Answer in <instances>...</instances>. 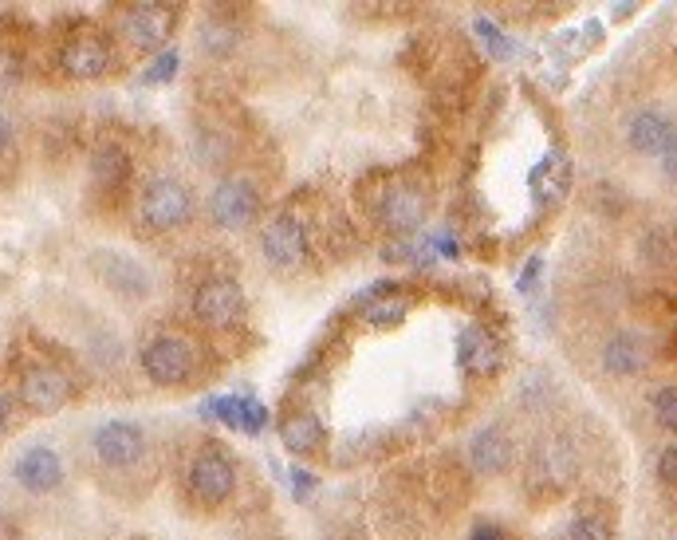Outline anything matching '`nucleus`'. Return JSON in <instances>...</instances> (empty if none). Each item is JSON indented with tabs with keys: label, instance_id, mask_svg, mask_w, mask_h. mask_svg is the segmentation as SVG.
Returning <instances> with one entry per match:
<instances>
[{
	"label": "nucleus",
	"instance_id": "nucleus-5",
	"mask_svg": "<svg viewBox=\"0 0 677 540\" xmlns=\"http://www.w3.org/2000/svg\"><path fill=\"white\" fill-rule=\"evenodd\" d=\"M260 245H264V257H268L272 265H280V269L304 265L311 253L308 229H304V221H296L292 213L272 217V221L264 225V233H260Z\"/></svg>",
	"mask_w": 677,
	"mask_h": 540
},
{
	"label": "nucleus",
	"instance_id": "nucleus-6",
	"mask_svg": "<svg viewBox=\"0 0 677 540\" xmlns=\"http://www.w3.org/2000/svg\"><path fill=\"white\" fill-rule=\"evenodd\" d=\"M91 446H95V458H99L103 466L126 470V466H134V462L142 458L146 434H142V426H134V422H126V418H111V422H103V426L95 430Z\"/></svg>",
	"mask_w": 677,
	"mask_h": 540
},
{
	"label": "nucleus",
	"instance_id": "nucleus-12",
	"mask_svg": "<svg viewBox=\"0 0 677 540\" xmlns=\"http://www.w3.org/2000/svg\"><path fill=\"white\" fill-rule=\"evenodd\" d=\"M60 68L71 79H99L111 68V48L99 36H71L60 48Z\"/></svg>",
	"mask_w": 677,
	"mask_h": 540
},
{
	"label": "nucleus",
	"instance_id": "nucleus-7",
	"mask_svg": "<svg viewBox=\"0 0 677 540\" xmlns=\"http://www.w3.org/2000/svg\"><path fill=\"white\" fill-rule=\"evenodd\" d=\"M256 186L245 182V178H225L217 190H213V198H209V217H213V225L217 229H245L248 221L256 217Z\"/></svg>",
	"mask_w": 677,
	"mask_h": 540
},
{
	"label": "nucleus",
	"instance_id": "nucleus-19",
	"mask_svg": "<svg viewBox=\"0 0 677 540\" xmlns=\"http://www.w3.org/2000/svg\"><path fill=\"white\" fill-rule=\"evenodd\" d=\"M280 438L292 454H315L323 446V426H319L315 414H292V418H284Z\"/></svg>",
	"mask_w": 677,
	"mask_h": 540
},
{
	"label": "nucleus",
	"instance_id": "nucleus-11",
	"mask_svg": "<svg viewBox=\"0 0 677 540\" xmlns=\"http://www.w3.org/2000/svg\"><path fill=\"white\" fill-rule=\"evenodd\" d=\"M91 265L99 272V280H103L111 292H119V296L138 300V296L150 292V272L142 269L134 257H126V253H111V249H107V253H95Z\"/></svg>",
	"mask_w": 677,
	"mask_h": 540
},
{
	"label": "nucleus",
	"instance_id": "nucleus-32",
	"mask_svg": "<svg viewBox=\"0 0 677 540\" xmlns=\"http://www.w3.org/2000/svg\"><path fill=\"white\" fill-rule=\"evenodd\" d=\"M662 170H666V178H674L677 182V131H674V138H670V146L662 150Z\"/></svg>",
	"mask_w": 677,
	"mask_h": 540
},
{
	"label": "nucleus",
	"instance_id": "nucleus-1",
	"mask_svg": "<svg viewBox=\"0 0 677 540\" xmlns=\"http://www.w3.org/2000/svg\"><path fill=\"white\" fill-rule=\"evenodd\" d=\"M138 363H142L150 383H158V387H182V383L193 379L197 351L182 336H154L142 347Z\"/></svg>",
	"mask_w": 677,
	"mask_h": 540
},
{
	"label": "nucleus",
	"instance_id": "nucleus-15",
	"mask_svg": "<svg viewBox=\"0 0 677 540\" xmlns=\"http://www.w3.org/2000/svg\"><path fill=\"white\" fill-rule=\"evenodd\" d=\"M469 458L481 473H504L508 462H512V442H508V434L500 426H485V430L473 434Z\"/></svg>",
	"mask_w": 677,
	"mask_h": 540
},
{
	"label": "nucleus",
	"instance_id": "nucleus-9",
	"mask_svg": "<svg viewBox=\"0 0 677 540\" xmlns=\"http://www.w3.org/2000/svg\"><path fill=\"white\" fill-rule=\"evenodd\" d=\"M170 28H174V8L166 4H138L123 16V36L142 52L162 48L170 40Z\"/></svg>",
	"mask_w": 677,
	"mask_h": 540
},
{
	"label": "nucleus",
	"instance_id": "nucleus-21",
	"mask_svg": "<svg viewBox=\"0 0 677 540\" xmlns=\"http://www.w3.org/2000/svg\"><path fill=\"white\" fill-rule=\"evenodd\" d=\"M563 540H611V529L599 517H575L563 529Z\"/></svg>",
	"mask_w": 677,
	"mask_h": 540
},
{
	"label": "nucleus",
	"instance_id": "nucleus-4",
	"mask_svg": "<svg viewBox=\"0 0 677 540\" xmlns=\"http://www.w3.org/2000/svg\"><path fill=\"white\" fill-rule=\"evenodd\" d=\"M16 395L36 414H56L71 399V379L52 363H32V367H24V375L16 383Z\"/></svg>",
	"mask_w": 677,
	"mask_h": 540
},
{
	"label": "nucleus",
	"instance_id": "nucleus-23",
	"mask_svg": "<svg viewBox=\"0 0 677 540\" xmlns=\"http://www.w3.org/2000/svg\"><path fill=\"white\" fill-rule=\"evenodd\" d=\"M650 406H654V418H658L666 430H677V387H662Z\"/></svg>",
	"mask_w": 677,
	"mask_h": 540
},
{
	"label": "nucleus",
	"instance_id": "nucleus-34",
	"mask_svg": "<svg viewBox=\"0 0 677 540\" xmlns=\"http://www.w3.org/2000/svg\"><path fill=\"white\" fill-rule=\"evenodd\" d=\"M8 426H12V403H8V395L0 391V438L8 434Z\"/></svg>",
	"mask_w": 677,
	"mask_h": 540
},
{
	"label": "nucleus",
	"instance_id": "nucleus-31",
	"mask_svg": "<svg viewBox=\"0 0 677 540\" xmlns=\"http://www.w3.org/2000/svg\"><path fill=\"white\" fill-rule=\"evenodd\" d=\"M469 540H512V537H508L500 525H493V521H481V525L473 529V537Z\"/></svg>",
	"mask_w": 677,
	"mask_h": 540
},
{
	"label": "nucleus",
	"instance_id": "nucleus-13",
	"mask_svg": "<svg viewBox=\"0 0 677 540\" xmlns=\"http://www.w3.org/2000/svg\"><path fill=\"white\" fill-rule=\"evenodd\" d=\"M378 221H382L386 229H398V233L422 225V221H426V194L414 190V186H394V190H386V194L378 198Z\"/></svg>",
	"mask_w": 677,
	"mask_h": 540
},
{
	"label": "nucleus",
	"instance_id": "nucleus-29",
	"mask_svg": "<svg viewBox=\"0 0 677 540\" xmlns=\"http://www.w3.org/2000/svg\"><path fill=\"white\" fill-rule=\"evenodd\" d=\"M540 272H544V261H540V257H532V261L524 265V272L516 276V288H520V292H532V288H536V280H540Z\"/></svg>",
	"mask_w": 677,
	"mask_h": 540
},
{
	"label": "nucleus",
	"instance_id": "nucleus-24",
	"mask_svg": "<svg viewBox=\"0 0 677 540\" xmlns=\"http://www.w3.org/2000/svg\"><path fill=\"white\" fill-rule=\"evenodd\" d=\"M473 28H477V36H481V40H485V48H489V52H493V56H500V60H504V56H512V44H508V40H504V32H500V28H496L493 20H485V16H481V20H477V24H473Z\"/></svg>",
	"mask_w": 677,
	"mask_h": 540
},
{
	"label": "nucleus",
	"instance_id": "nucleus-26",
	"mask_svg": "<svg viewBox=\"0 0 677 540\" xmlns=\"http://www.w3.org/2000/svg\"><path fill=\"white\" fill-rule=\"evenodd\" d=\"M268 426V406L264 403H256L252 395H248V410H245V430L248 434H260Z\"/></svg>",
	"mask_w": 677,
	"mask_h": 540
},
{
	"label": "nucleus",
	"instance_id": "nucleus-14",
	"mask_svg": "<svg viewBox=\"0 0 677 540\" xmlns=\"http://www.w3.org/2000/svg\"><path fill=\"white\" fill-rule=\"evenodd\" d=\"M670 138H674V123H670L666 115H658V111H638V115L630 119V127H626V142H630L638 154H658V158H662V150L670 146Z\"/></svg>",
	"mask_w": 677,
	"mask_h": 540
},
{
	"label": "nucleus",
	"instance_id": "nucleus-2",
	"mask_svg": "<svg viewBox=\"0 0 677 540\" xmlns=\"http://www.w3.org/2000/svg\"><path fill=\"white\" fill-rule=\"evenodd\" d=\"M193 213V198L178 178H154L146 190H142V202H138V217L146 229L154 233H170L189 221Z\"/></svg>",
	"mask_w": 677,
	"mask_h": 540
},
{
	"label": "nucleus",
	"instance_id": "nucleus-28",
	"mask_svg": "<svg viewBox=\"0 0 677 540\" xmlns=\"http://www.w3.org/2000/svg\"><path fill=\"white\" fill-rule=\"evenodd\" d=\"M20 71H24L20 56H12V52H0V87L16 83V79H20Z\"/></svg>",
	"mask_w": 677,
	"mask_h": 540
},
{
	"label": "nucleus",
	"instance_id": "nucleus-35",
	"mask_svg": "<svg viewBox=\"0 0 677 540\" xmlns=\"http://www.w3.org/2000/svg\"><path fill=\"white\" fill-rule=\"evenodd\" d=\"M8 138H12V123H8V115L0 111V150L8 146Z\"/></svg>",
	"mask_w": 677,
	"mask_h": 540
},
{
	"label": "nucleus",
	"instance_id": "nucleus-30",
	"mask_svg": "<svg viewBox=\"0 0 677 540\" xmlns=\"http://www.w3.org/2000/svg\"><path fill=\"white\" fill-rule=\"evenodd\" d=\"M658 477L670 481V485H677V446L662 450V458H658Z\"/></svg>",
	"mask_w": 677,
	"mask_h": 540
},
{
	"label": "nucleus",
	"instance_id": "nucleus-17",
	"mask_svg": "<svg viewBox=\"0 0 677 540\" xmlns=\"http://www.w3.org/2000/svg\"><path fill=\"white\" fill-rule=\"evenodd\" d=\"M603 367H607L611 375H638V371L646 367V347H642V339L630 336V332L611 336L607 347H603Z\"/></svg>",
	"mask_w": 677,
	"mask_h": 540
},
{
	"label": "nucleus",
	"instance_id": "nucleus-27",
	"mask_svg": "<svg viewBox=\"0 0 677 540\" xmlns=\"http://www.w3.org/2000/svg\"><path fill=\"white\" fill-rule=\"evenodd\" d=\"M315 473H308V470H292V497L296 501H308L311 493H315Z\"/></svg>",
	"mask_w": 677,
	"mask_h": 540
},
{
	"label": "nucleus",
	"instance_id": "nucleus-16",
	"mask_svg": "<svg viewBox=\"0 0 677 540\" xmlns=\"http://www.w3.org/2000/svg\"><path fill=\"white\" fill-rule=\"evenodd\" d=\"M91 178L99 190H119L126 178H130V158L119 142H103L95 154H91Z\"/></svg>",
	"mask_w": 677,
	"mask_h": 540
},
{
	"label": "nucleus",
	"instance_id": "nucleus-22",
	"mask_svg": "<svg viewBox=\"0 0 677 540\" xmlns=\"http://www.w3.org/2000/svg\"><path fill=\"white\" fill-rule=\"evenodd\" d=\"M178 64H182V56L170 48V52H162L150 68H146V75H142V83H170L174 75H178Z\"/></svg>",
	"mask_w": 677,
	"mask_h": 540
},
{
	"label": "nucleus",
	"instance_id": "nucleus-10",
	"mask_svg": "<svg viewBox=\"0 0 677 540\" xmlns=\"http://www.w3.org/2000/svg\"><path fill=\"white\" fill-rule=\"evenodd\" d=\"M12 477H16V485L28 489V493H52V489H60L63 481L60 454L48 450V446H28V450L12 462Z\"/></svg>",
	"mask_w": 677,
	"mask_h": 540
},
{
	"label": "nucleus",
	"instance_id": "nucleus-33",
	"mask_svg": "<svg viewBox=\"0 0 677 540\" xmlns=\"http://www.w3.org/2000/svg\"><path fill=\"white\" fill-rule=\"evenodd\" d=\"M205 36H213V40H209V48H213V52H225V48H233V44H237V40H233V32H221V28H209Z\"/></svg>",
	"mask_w": 677,
	"mask_h": 540
},
{
	"label": "nucleus",
	"instance_id": "nucleus-25",
	"mask_svg": "<svg viewBox=\"0 0 677 540\" xmlns=\"http://www.w3.org/2000/svg\"><path fill=\"white\" fill-rule=\"evenodd\" d=\"M406 316V304H378V308H370L367 320L374 328H390V324H398Z\"/></svg>",
	"mask_w": 677,
	"mask_h": 540
},
{
	"label": "nucleus",
	"instance_id": "nucleus-8",
	"mask_svg": "<svg viewBox=\"0 0 677 540\" xmlns=\"http://www.w3.org/2000/svg\"><path fill=\"white\" fill-rule=\"evenodd\" d=\"M237 489V473L221 454H197L189 466V493L201 505H225Z\"/></svg>",
	"mask_w": 677,
	"mask_h": 540
},
{
	"label": "nucleus",
	"instance_id": "nucleus-20",
	"mask_svg": "<svg viewBox=\"0 0 677 540\" xmlns=\"http://www.w3.org/2000/svg\"><path fill=\"white\" fill-rule=\"evenodd\" d=\"M205 414H213V418H221L225 426H237V430H245V410H248V395H225V399H209V403L201 406Z\"/></svg>",
	"mask_w": 677,
	"mask_h": 540
},
{
	"label": "nucleus",
	"instance_id": "nucleus-18",
	"mask_svg": "<svg viewBox=\"0 0 677 540\" xmlns=\"http://www.w3.org/2000/svg\"><path fill=\"white\" fill-rule=\"evenodd\" d=\"M496 363H500V351L481 328L461 332V367L469 375H489V371H496Z\"/></svg>",
	"mask_w": 677,
	"mask_h": 540
},
{
	"label": "nucleus",
	"instance_id": "nucleus-36",
	"mask_svg": "<svg viewBox=\"0 0 677 540\" xmlns=\"http://www.w3.org/2000/svg\"><path fill=\"white\" fill-rule=\"evenodd\" d=\"M437 249H441L445 257H457V241H453V237H437Z\"/></svg>",
	"mask_w": 677,
	"mask_h": 540
},
{
	"label": "nucleus",
	"instance_id": "nucleus-3",
	"mask_svg": "<svg viewBox=\"0 0 677 540\" xmlns=\"http://www.w3.org/2000/svg\"><path fill=\"white\" fill-rule=\"evenodd\" d=\"M193 312H197V320L209 324V328H233V324L245 320V292H241V284L229 280V276L205 280V284H197V292H193Z\"/></svg>",
	"mask_w": 677,
	"mask_h": 540
}]
</instances>
